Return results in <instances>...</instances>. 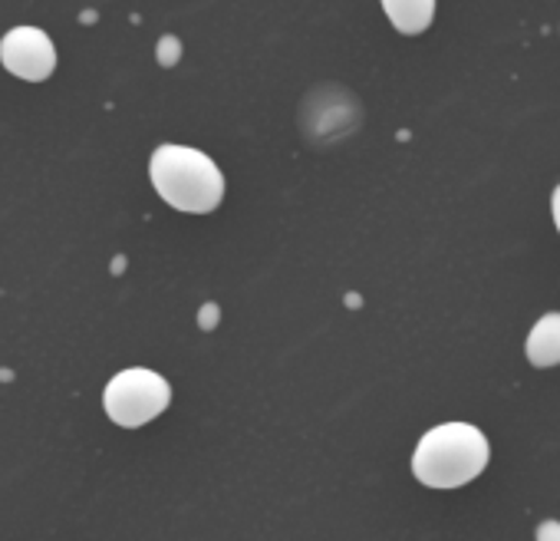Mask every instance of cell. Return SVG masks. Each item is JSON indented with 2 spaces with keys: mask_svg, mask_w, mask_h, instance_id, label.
I'll return each mask as SVG.
<instances>
[{
  "mask_svg": "<svg viewBox=\"0 0 560 541\" xmlns=\"http://www.w3.org/2000/svg\"><path fill=\"white\" fill-rule=\"evenodd\" d=\"M491 462L488 436L462 419L429 429L412 452V475L429 488H462Z\"/></svg>",
  "mask_w": 560,
  "mask_h": 541,
  "instance_id": "obj_1",
  "label": "cell"
},
{
  "mask_svg": "<svg viewBox=\"0 0 560 541\" xmlns=\"http://www.w3.org/2000/svg\"><path fill=\"white\" fill-rule=\"evenodd\" d=\"M149 175L162 202L188 215H208L224 198V175L218 162L191 146H159Z\"/></svg>",
  "mask_w": 560,
  "mask_h": 541,
  "instance_id": "obj_2",
  "label": "cell"
},
{
  "mask_svg": "<svg viewBox=\"0 0 560 541\" xmlns=\"http://www.w3.org/2000/svg\"><path fill=\"white\" fill-rule=\"evenodd\" d=\"M168 403H172L168 380L149 367L119 370L103 390V410L122 429H139L159 419L168 410Z\"/></svg>",
  "mask_w": 560,
  "mask_h": 541,
  "instance_id": "obj_3",
  "label": "cell"
},
{
  "mask_svg": "<svg viewBox=\"0 0 560 541\" xmlns=\"http://www.w3.org/2000/svg\"><path fill=\"white\" fill-rule=\"evenodd\" d=\"M0 64L27 83H40L57 70V47L40 27H11L0 41Z\"/></svg>",
  "mask_w": 560,
  "mask_h": 541,
  "instance_id": "obj_4",
  "label": "cell"
},
{
  "mask_svg": "<svg viewBox=\"0 0 560 541\" xmlns=\"http://www.w3.org/2000/svg\"><path fill=\"white\" fill-rule=\"evenodd\" d=\"M524 354H527L530 367H537V370H550V367L560 364V314L557 311L544 314L530 327L527 344H524Z\"/></svg>",
  "mask_w": 560,
  "mask_h": 541,
  "instance_id": "obj_5",
  "label": "cell"
},
{
  "mask_svg": "<svg viewBox=\"0 0 560 541\" xmlns=\"http://www.w3.org/2000/svg\"><path fill=\"white\" fill-rule=\"evenodd\" d=\"M383 11L399 34L416 37L435 21V0H383Z\"/></svg>",
  "mask_w": 560,
  "mask_h": 541,
  "instance_id": "obj_6",
  "label": "cell"
},
{
  "mask_svg": "<svg viewBox=\"0 0 560 541\" xmlns=\"http://www.w3.org/2000/svg\"><path fill=\"white\" fill-rule=\"evenodd\" d=\"M534 541H560V521H553V518L540 521L534 531Z\"/></svg>",
  "mask_w": 560,
  "mask_h": 541,
  "instance_id": "obj_7",
  "label": "cell"
},
{
  "mask_svg": "<svg viewBox=\"0 0 560 541\" xmlns=\"http://www.w3.org/2000/svg\"><path fill=\"white\" fill-rule=\"evenodd\" d=\"M550 215H553V225H557V231H560V185H557L553 195H550Z\"/></svg>",
  "mask_w": 560,
  "mask_h": 541,
  "instance_id": "obj_8",
  "label": "cell"
}]
</instances>
